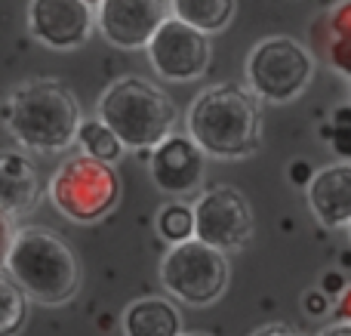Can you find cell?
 Listing matches in <instances>:
<instances>
[{"instance_id": "4fadbf2b", "label": "cell", "mask_w": 351, "mask_h": 336, "mask_svg": "<svg viewBox=\"0 0 351 336\" xmlns=\"http://www.w3.org/2000/svg\"><path fill=\"white\" fill-rule=\"evenodd\" d=\"M308 207L315 219L327 228L351 226V164H327L308 185Z\"/></svg>"}, {"instance_id": "30bf717a", "label": "cell", "mask_w": 351, "mask_h": 336, "mask_svg": "<svg viewBox=\"0 0 351 336\" xmlns=\"http://www.w3.org/2000/svg\"><path fill=\"white\" fill-rule=\"evenodd\" d=\"M148 62L164 80H194L210 65V37L170 16L148 43Z\"/></svg>"}, {"instance_id": "9a60e30c", "label": "cell", "mask_w": 351, "mask_h": 336, "mask_svg": "<svg viewBox=\"0 0 351 336\" xmlns=\"http://www.w3.org/2000/svg\"><path fill=\"white\" fill-rule=\"evenodd\" d=\"M123 336H185L182 312L164 296H142L130 302L121 318Z\"/></svg>"}, {"instance_id": "8992f818", "label": "cell", "mask_w": 351, "mask_h": 336, "mask_svg": "<svg viewBox=\"0 0 351 336\" xmlns=\"http://www.w3.org/2000/svg\"><path fill=\"white\" fill-rule=\"evenodd\" d=\"M247 86L265 102H293L305 93L315 74L311 53L287 34L262 37L247 56Z\"/></svg>"}, {"instance_id": "6da1fadb", "label": "cell", "mask_w": 351, "mask_h": 336, "mask_svg": "<svg viewBox=\"0 0 351 336\" xmlns=\"http://www.w3.org/2000/svg\"><path fill=\"white\" fill-rule=\"evenodd\" d=\"M188 136L219 160H241L262 145V105L250 86H206L185 115Z\"/></svg>"}, {"instance_id": "4316f807", "label": "cell", "mask_w": 351, "mask_h": 336, "mask_svg": "<svg viewBox=\"0 0 351 336\" xmlns=\"http://www.w3.org/2000/svg\"><path fill=\"white\" fill-rule=\"evenodd\" d=\"M336 315H339L342 321H348V324H351V287L339 296V306H336Z\"/></svg>"}, {"instance_id": "277c9868", "label": "cell", "mask_w": 351, "mask_h": 336, "mask_svg": "<svg viewBox=\"0 0 351 336\" xmlns=\"http://www.w3.org/2000/svg\"><path fill=\"white\" fill-rule=\"evenodd\" d=\"M96 117L123 142V148L148 152L176 136L179 108L158 84L142 77H121L99 96Z\"/></svg>"}, {"instance_id": "603a6c76", "label": "cell", "mask_w": 351, "mask_h": 336, "mask_svg": "<svg viewBox=\"0 0 351 336\" xmlns=\"http://www.w3.org/2000/svg\"><path fill=\"white\" fill-rule=\"evenodd\" d=\"M302 309L311 318H321V315L330 312V296L324 293V290H308V293L302 296Z\"/></svg>"}, {"instance_id": "ffe728a7", "label": "cell", "mask_w": 351, "mask_h": 336, "mask_svg": "<svg viewBox=\"0 0 351 336\" xmlns=\"http://www.w3.org/2000/svg\"><path fill=\"white\" fill-rule=\"evenodd\" d=\"M321 136L330 142V148L336 152V158L342 164H351V105H336Z\"/></svg>"}, {"instance_id": "7402d4cb", "label": "cell", "mask_w": 351, "mask_h": 336, "mask_svg": "<svg viewBox=\"0 0 351 336\" xmlns=\"http://www.w3.org/2000/svg\"><path fill=\"white\" fill-rule=\"evenodd\" d=\"M321 56L327 59V65L333 68V71L351 77V40H330L327 47L321 49Z\"/></svg>"}, {"instance_id": "ba28073f", "label": "cell", "mask_w": 351, "mask_h": 336, "mask_svg": "<svg viewBox=\"0 0 351 336\" xmlns=\"http://www.w3.org/2000/svg\"><path fill=\"white\" fill-rule=\"evenodd\" d=\"M194 238L213 250H241L253 238V207L234 185H213L194 201Z\"/></svg>"}, {"instance_id": "44dd1931", "label": "cell", "mask_w": 351, "mask_h": 336, "mask_svg": "<svg viewBox=\"0 0 351 336\" xmlns=\"http://www.w3.org/2000/svg\"><path fill=\"white\" fill-rule=\"evenodd\" d=\"M324 31H327V34H324V37H327V40H324V47H327L330 40H351V0H348V3L330 6V12L324 16Z\"/></svg>"}, {"instance_id": "7a4b0ae2", "label": "cell", "mask_w": 351, "mask_h": 336, "mask_svg": "<svg viewBox=\"0 0 351 336\" xmlns=\"http://www.w3.org/2000/svg\"><path fill=\"white\" fill-rule=\"evenodd\" d=\"M3 121L12 139L34 152H62L74 145L84 127L80 102L62 80L34 77L6 96Z\"/></svg>"}, {"instance_id": "83f0119b", "label": "cell", "mask_w": 351, "mask_h": 336, "mask_svg": "<svg viewBox=\"0 0 351 336\" xmlns=\"http://www.w3.org/2000/svg\"><path fill=\"white\" fill-rule=\"evenodd\" d=\"M317 336H351V324H348V321H336V324L324 327Z\"/></svg>"}, {"instance_id": "8fae6325", "label": "cell", "mask_w": 351, "mask_h": 336, "mask_svg": "<svg viewBox=\"0 0 351 336\" xmlns=\"http://www.w3.org/2000/svg\"><path fill=\"white\" fill-rule=\"evenodd\" d=\"M96 25V3L90 0H31L28 31L53 49L84 47Z\"/></svg>"}, {"instance_id": "f546056e", "label": "cell", "mask_w": 351, "mask_h": 336, "mask_svg": "<svg viewBox=\"0 0 351 336\" xmlns=\"http://www.w3.org/2000/svg\"><path fill=\"white\" fill-rule=\"evenodd\" d=\"M348 238H351V226H348Z\"/></svg>"}, {"instance_id": "cb8c5ba5", "label": "cell", "mask_w": 351, "mask_h": 336, "mask_svg": "<svg viewBox=\"0 0 351 336\" xmlns=\"http://www.w3.org/2000/svg\"><path fill=\"white\" fill-rule=\"evenodd\" d=\"M315 176H317V170H311L305 160H293V164H290V182L305 185V189H308V185L315 182Z\"/></svg>"}, {"instance_id": "f1b7e54d", "label": "cell", "mask_w": 351, "mask_h": 336, "mask_svg": "<svg viewBox=\"0 0 351 336\" xmlns=\"http://www.w3.org/2000/svg\"><path fill=\"white\" fill-rule=\"evenodd\" d=\"M185 336H210V333H185Z\"/></svg>"}, {"instance_id": "2e32d148", "label": "cell", "mask_w": 351, "mask_h": 336, "mask_svg": "<svg viewBox=\"0 0 351 336\" xmlns=\"http://www.w3.org/2000/svg\"><path fill=\"white\" fill-rule=\"evenodd\" d=\"M173 16L185 25L197 28L200 34H216L234 19V0H173Z\"/></svg>"}, {"instance_id": "e0dca14e", "label": "cell", "mask_w": 351, "mask_h": 336, "mask_svg": "<svg viewBox=\"0 0 351 336\" xmlns=\"http://www.w3.org/2000/svg\"><path fill=\"white\" fill-rule=\"evenodd\" d=\"M77 145L84 148L86 158L102 160V164H114V160L123 158V142L117 139L99 117L96 121H84L80 136H77Z\"/></svg>"}, {"instance_id": "9c48e42d", "label": "cell", "mask_w": 351, "mask_h": 336, "mask_svg": "<svg viewBox=\"0 0 351 336\" xmlns=\"http://www.w3.org/2000/svg\"><path fill=\"white\" fill-rule=\"evenodd\" d=\"M173 6L164 0H102L96 3V25L102 37L117 49H148Z\"/></svg>"}, {"instance_id": "d6986e66", "label": "cell", "mask_w": 351, "mask_h": 336, "mask_svg": "<svg viewBox=\"0 0 351 336\" xmlns=\"http://www.w3.org/2000/svg\"><path fill=\"white\" fill-rule=\"evenodd\" d=\"M158 232L164 241L170 244H185V241H194V207L182 201L167 204L164 210L158 213Z\"/></svg>"}, {"instance_id": "484cf974", "label": "cell", "mask_w": 351, "mask_h": 336, "mask_svg": "<svg viewBox=\"0 0 351 336\" xmlns=\"http://www.w3.org/2000/svg\"><path fill=\"white\" fill-rule=\"evenodd\" d=\"M253 336H299V333L290 331L287 324H268V327H259Z\"/></svg>"}, {"instance_id": "ac0fdd59", "label": "cell", "mask_w": 351, "mask_h": 336, "mask_svg": "<svg viewBox=\"0 0 351 336\" xmlns=\"http://www.w3.org/2000/svg\"><path fill=\"white\" fill-rule=\"evenodd\" d=\"M28 321V296L10 275H0V336H16Z\"/></svg>"}, {"instance_id": "7c38bea8", "label": "cell", "mask_w": 351, "mask_h": 336, "mask_svg": "<svg viewBox=\"0 0 351 336\" xmlns=\"http://www.w3.org/2000/svg\"><path fill=\"white\" fill-rule=\"evenodd\" d=\"M148 173L164 195H194L197 185L204 182L206 154L200 152V145L191 136H170L164 145L148 154Z\"/></svg>"}, {"instance_id": "3957f363", "label": "cell", "mask_w": 351, "mask_h": 336, "mask_svg": "<svg viewBox=\"0 0 351 336\" xmlns=\"http://www.w3.org/2000/svg\"><path fill=\"white\" fill-rule=\"evenodd\" d=\"M3 272L40 306H65L80 290V259L49 228H19L6 241Z\"/></svg>"}, {"instance_id": "d4e9b609", "label": "cell", "mask_w": 351, "mask_h": 336, "mask_svg": "<svg viewBox=\"0 0 351 336\" xmlns=\"http://www.w3.org/2000/svg\"><path fill=\"white\" fill-rule=\"evenodd\" d=\"M321 290H324V293H327V296H342L348 287H346V281H342V275H336V272H330V275L324 278Z\"/></svg>"}, {"instance_id": "5bb4252c", "label": "cell", "mask_w": 351, "mask_h": 336, "mask_svg": "<svg viewBox=\"0 0 351 336\" xmlns=\"http://www.w3.org/2000/svg\"><path fill=\"white\" fill-rule=\"evenodd\" d=\"M40 201V176H37L34 164L19 152H3L0 158V210L3 219H16V216L28 213L34 204Z\"/></svg>"}, {"instance_id": "52a82bcc", "label": "cell", "mask_w": 351, "mask_h": 336, "mask_svg": "<svg viewBox=\"0 0 351 336\" xmlns=\"http://www.w3.org/2000/svg\"><path fill=\"white\" fill-rule=\"evenodd\" d=\"M231 278L228 256L204 241H185L170 247L160 263V284L185 306H210L225 293Z\"/></svg>"}, {"instance_id": "5b68a950", "label": "cell", "mask_w": 351, "mask_h": 336, "mask_svg": "<svg viewBox=\"0 0 351 336\" xmlns=\"http://www.w3.org/2000/svg\"><path fill=\"white\" fill-rule=\"evenodd\" d=\"M49 201L71 222H99L121 201V179L111 164L74 154L56 167L49 179Z\"/></svg>"}]
</instances>
